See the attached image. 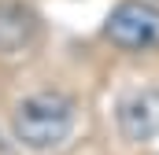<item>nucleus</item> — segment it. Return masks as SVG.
I'll use <instances>...</instances> for the list:
<instances>
[{"mask_svg":"<svg viewBox=\"0 0 159 155\" xmlns=\"http://www.w3.org/2000/svg\"><path fill=\"white\" fill-rule=\"evenodd\" d=\"M115 129L129 144L159 140V85L126 89L115 100Z\"/></svg>","mask_w":159,"mask_h":155,"instance_id":"obj_3","label":"nucleus"},{"mask_svg":"<svg viewBox=\"0 0 159 155\" xmlns=\"http://www.w3.org/2000/svg\"><path fill=\"white\" fill-rule=\"evenodd\" d=\"M37 44H41V15L19 0L0 4V59L4 63L26 59Z\"/></svg>","mask_w":159,"mask_h":155,"instance_id":"obj_4","label":"nucleus"},{"mask_svg":"<svg viewBox=\"0 0 159 155\" xmlns=\"http://www.w3.org/2000/svg\"><path fill=\"white\" fill-rule=\"evenodd\" d=\"M100 33L119 52H156L159 48V7L148 0H122L107 11Z\"/></svg>","mask_w":159,"mask_h":155,"instance_id":"obj_2","label":"nucleus"},{"mask_svg":"<svg viewBox=\"0 0 159 155\" xmlns=\"http://www.w3.org/2000/svg\"><path fill=\"white\" fill-rule=\"evenodd\" d=\"M78 126V100L63 89L26 92L11 107V137L26 152H56Z\"/></svg>","mask_w":159,"mask_h":155,"instance_id":"obj_1","label":"nucleus"}]
</instances>
